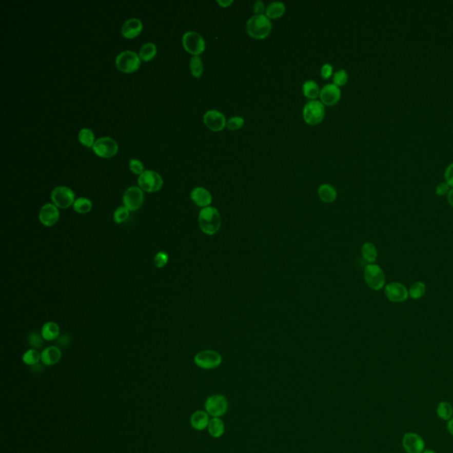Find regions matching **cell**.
Segmentation results:
<instances>
[{
	"mask_svg": "<svg viewBox=\"0 0 453 453\" xmlns=\"http://www.w3.org/2000/svg\"><path fill=\"white\" fill-rule=\"evenodd\" d=\"M190 72L193 76L200 78L203 74V62L202 60L199 56H193L190 60Z\"/></svg>",
	"mask_w": 453,
	"mask_h": 453,
	"instance_id": "cell-34",
	"label": "cell"
},
{
	"mask_svg": "<svg viewBox=\"0 0 453 453\" xmlns=\"http://www.w3.org/2000/svg\"><path fill=\"white\" fill-rule=\"evenodd\" d=\"M194 362L202 369L212 370L220 366L222 362V357L215 350H205L195 355Z\"/></svg>",
	"mask_w": 453,
	"mask_h": 453,
	"instance_id": "cell-6",
	"label": "cell"
},
{
	"mask_svg": "<svg viewBox=\"0 0 453 453\" xmlns=\"http://www.w3.org/2000/svg\"><path fill=\"white\" fill-rule=\"evenodd\" d=\"M190 198L196 206L203 207V208L210 206L212 201L211 193L202 187L195 188L190 193Z\"/></svg>",
	"mask_w": 453,
	"mask_h": 453,
	"instance_id": "cell-18",
	"label": "cell"
},
{
	"mask_svg": "<svg viewBox=\"0 0 453 453\" xmlns=\"http://www.w3.org/2000/svg\"><path fill=\"white\" fill-rule=\"evenodd\" d=\"M333 71H334V69H333L331 64L325 63L322 66V68H321V76L325 80H328V79L331 77L332 74H333Z\"/></svg>",
	"mask_w": 453,
	"mask_h": 453,
	"instance_id": "cell-41",
	"label": "cell"
},
{
	"mask_svg": "<svg viewBox=\"0 0 453 453\" xmlns=\"http://www.w3.org/2000/svg\"><path fill=\"white\" fill-rule=\"evenodd\" d=\"M203 119L206 127L212 131H222L225 129V127H227V120L225 116L223 113L216 110L207 111Z\"/></svg>",
	"mask_w": 453,
	"mask_h": 453,
	"instance_id": "cell-15",
	"label": "cell"
},
{
	"mask_svg": "<svg viewBox=\"0 0 453 453\" xmlns=\"http://www.w3.org/2000/svg\"><path fill=\"white\" fill-rule=\"evenodd\" d=\"M253 11L255 15H262L266 13V7L263 1L258 0L253 4Z\"/></svg>",
	"mask_w": 453,
	"mask_h": 453,
	"instance_id": "cell-44",
	"label": "cell"
},
{
	"mask_svg": "<svg viewBox=\"0 0 453 453\" xmlns=\"http://www.w3.org/2000/svg\"><path fill=\"white\" fill-rule=\"evenodd\" d=\"M244 124V118H242L240 116H234L227 121V128L229 130H233V131L242 129Z\"/></svg>",
	"mask_w": 453,
	"mask_h": 453,
	"instance_id": "cell-37",
	"label": "cell"
},
{
	"mask_svg": "<svg viewBox=\"0 0 453 453\" xmlns=\"http://www.w3.org/2000/svg\"><path fill=\"white\" fill-rule=\"evenodd\" d=\"M228 409V400L222 394L211 395L205 402V411L212 418H221L226 415Z\"/></svg>",
	"mask_w": 453,
	"mask_h": 453,
	"instance_id": "cell-5",
	"label": "cell"
},
{
	"mask_svg": "<svg viewBox=\"0 0 453 453\" xmlns=\"http://www.w3.org/2000/svg\"><path fill=\"white\" fill-rule=\"evenodd\" d=\"M246 30L248 35L252 38H266L272 31V23L270 19L266 16V14L253 15L248 19Z\"/></svg>",
	"mask_w": 453,
	"mask_h": 453,
	"instance_id": "cell-2",
	"label": "cell"
},
{
	"mask_svg": "<svg viewBox=\"0 0 453 453\" xmlns=\"http://www.w3.org/2000/svg\"><path fill=\"white\" fill-rule=\"evenodd\" d=\"M450 190V185L446 182H444V183H439L437 185V189H436V193H437V195H438V196H444L445 194H448Z\"/></svg>",
	"mask_w": 453,
	"mask_h": 453,
	"instance_id": "cell-42",
	"label": "cell"
},
{
	"mask_svg": "<svg viewBox=\"0 0 453 453\" xmlns=\"http://www.w3.org/2000/svg\"><path fill=\"white\" fill-rule=\"evenodd\" d=\"M384 293L389 301L392 303H403L409 298L408 289L400 283H390L384 287Z\"/></svg>",
	"mask_w": 453,
	"mask_h": 453,
	"instance_id": "cell-13",
	"label": "cell"
},
{
	"mask_svg": "<svg viewBox=\"0 0 453 453\" xmlns=\"http://www.w3.org/2000/svg\"><path fill=\"white\" fill-rule=\"evenodd\" d=\"M92 149L97 156L105 159L113 157L118 152V145L111 137H102L97 139L95 142Z\"/></svg>",
	"mask_w": 453,
	"mask_h": 453,
	"instance_id": "cell-11",
	"label": "cell"
},
{
	"mask_svg": "<svg viewBox=\"0 0 453 453\" xmlns=\"http://www.w3.org/2000/svg\"><path fill=\"white\" fill-rule=\"evenodd\" d=\"M74 210L80 214H85L90 212L92 209V202L86 198H79L75 200L73 205Z\"/></svg>",
	"mask_w": 453,
	"mask_h": 453,
	"instance_id": "cell-30",
	"label": "cell"
},
{
	"mask_svg": "<svg viewBox=\"0 0 453 453\" xmlns=\"http://www.w3.org/2000/svg\"><path fill=\"white\" fill-rule=\"evenodd\" d=\"M447 429H448L449 433H450V434L453 437V417L450 419V421H448V423H447Z\"/></svg>",
	"mask_w": 453,
	"mask_h": 453,
	"instance_id": "cell-47",
	"label": "cell"
},
{
	"mask_svg": "<svg viewBox=\"0 0 453 453\" xmlns=\"http://www.w3.org/2000/svg\"><path fill=\"white\" fill-rule=\"evenodd\" d=\"M444 179L450 187L453 188V163H450L445 169L444 172Z\"/></svg>",
	"mask_w": 453,
	"mask_h": 453,
	"instance_id": "cell-43",
	"label": "cell"
},
{
	"mask_svg": "<svg viewBox=\"0 0 453 453\" xmlns=\"http://www.w3.org/2000/svg\"><path fill=\"white\" fill-rule=\"evenodd\" d=\"M210 415L206 411L198 410L190 416V425L195 430L202 431L206 429L209 424Z\"/></svg>",
	"mask_w": 453,
	"mask_h": 453,
	"instance_id": "cell-20",
	"label": "cell"
},
{
	"mask_svg": "<svg viewBox=\"0 0 453 453\" xmlns=\"http://www.w3.org/2000/svg\"><path fill=\"white\" fill-rule=\"evenodd\" d=\"M140 64L141 61L139 55L131 51L122 52L116 58V66L123 73L129 74L135 72L140 68Z\"/></svg>",
	"mask_w": 453,
	"mask_h": 453,
	"instance_id": "cell-7",
	"label": "cell"
},
{
	"mask_svg": "<svg viewBox=\"0 0 453 453\" xmlns=\"http://www.w3.org/2000/svg\"><path fill=\"white\" fill-rule=\"evenodd\" d=\"M129 168L135 174H142L144 171V165L139 160H131L129 161Z\"/></svg>",
	"mask_w": 453,
	"mask_h": 453,
	"instance_id": "cell-40",
	"label": "cell"
},
{
	"mask_svg": "<svg viewBox=\"0 0 453 453\" xmlns=\"http://www.w3.org/2000/svg\"><path fill=\"white\" fill-rule=\"evenodd\" d=\"M169 256L165 251H159L154 256V264L157 268H162L167 265L168 262Z\"/></svg>",
	"mask_w": 453,
	"mask_h": 453,
	"instance_id": "cell-39",
	"label": "cell"
},
{
	"mask_svg": "<svg viewBox=\"0 0 453 453\" xmlns=\"http://www.w3.org/2000/svg\"><path fill=\"white\" fill-rule=\"evenodd\" d=\"M302 90L305 97H307L309 100H316L317 97H320L321 89L319 87L318 84L314 81L308 80L305 82L303 84Z\"/></svg>",
	"mask_w": 453,
	"mask_h": 453,
	"instance_id": "cell-25",
	"label": "cell"
},
{
	"mask_svg": "<svg viewBox=\"0 0 453 453\" xmlns=\"http://www.w3.org/2000/svg\"><path fill=\"white\" fill-rule=\"evenodd\" d=\"M41 334L45 341L57 340L60 337V327L56 322H46L43 325Z\"/></svg>",
	"mask_w": 453,
	"mask_h": 453,
	"instance_id": "cell-23",
	"label": "cell"
},
{
	"mask_svg": "<svg viewBox=\"0 0 453 453\" xmlns=\"http://www.w3.org/2000/svg\"><path fill=\"white\" fill-rule=\"evenodd\" d=\"M207 430H208L210 436L213 438L222 437L225 432L224 421H222L221 418L211 419L208 427H207Z\"/></svg>",
	"mask_w": 453,
	"mask_h": 453,
	"instance_id": "cell-24",
	"label": "cell"
},
{
	"mask_svg": "<svg viewBox=\"0 0 453 453\" xmlns=\"http://www.w3.org/2000/svg\"><path fill=\"white\" fill-rule=\"evenodd\" d=\"M40 360H41V353L36 349H29L23 354V363L26 364L27 366H35L38 364Z\"/></svg>",
	"mask_w": 453,
	"mask_h": 453,
	"instance_id": "cell-31",
	"label": "cell"
},
{
	"mask_svg": "<svg viewBox=\"0 0 453 453\" xmlns=\"http://www.w3.org/2000/svg\"><path fill=\"white\" fill-rule=\"evenodd\" d=\"M361 254L364 260L369 264H375L378 257V251L376 245L369 242L363 244V246L361 248Z\"/></svg>",
	"mask_w": 453,
	"mask_h": 453,
	"instance_id": "cell-27",
	"label": "cell"
},
{
	"mask_svg": "<svg viewBox=\"0 0 453 453\" xmlns=\"http://www.w3.org/2000/svg\"><path fill=\"white\" fill-rule=\"evenodd\" d=\"M364 277L367 286L376 291L385 287V274L381 267L376 264H368L366 266Z\"/></svg>",
	"mask_w": 453,
	"mask_h": 453,
	"instance_id": "cell-4",
	"label": "cell"
},
{
	"mask_svg": "<svg viewBox=\"0 0 453 453\" xmlns=\"http://www.w3.org/2000/svg\"><path fill=\"white\" fill-rule=\"evenodd\" d=\"M409 297L415 300H418L424 296L426 293V285L422 282L412 283L408 289Z\"/></svg>",
	"mask_w": 453,
	"mask_h": 453,
	"instance_id": "cell-32",
	"label": "cell"
},
{
	"mask_svg": "<svg viewBox=\"0 0 453 453\" xmlns=\"http://www.w3.org/2000/svg\"><path fill=\"white\" fill-rule=\"evenodd\" d=\"M78 139L82 145L89 147V148L93 147L94 144H95L94 133L89 129H82L78 135Z\"/></svg>",
	"mask_w": 453,
	"mask_h": 453,
	"instance_id": "cell-33",
	"label": "cell"
},
{
	"mask_svg": "<svg viewBox=\"0 0 453 453\" xmlns=\"http://www.w3.org/2000/svg\"><path fill=\"white\" fill-rule=\"evenodd\" d=\"M139 188L146 192H156L161 190L163 180L154 171L146 170L139 178Z\"/></svg>",
	"mask_w": 453,
	"mask_h": 453,
	"instance_id": "cell-10",
	"label": "cell"
},
{
	"mask_svg": "<svg viewBox=\"0 0 453 453\" xmlns=\"http://www.w3.org/2000/svg\"><path fill=\"white\" fill-rule=\"evenodd\" d=\"M437 416L444 421H450L453 417V406L450 403L442 401L437 407Z\"/></svg>",
	"mask_w": 453,
	"mask_h": 453,
	"instance_id": "cell-28",
	"label": "cell"
},
{
	"mask_svg": "<svg viewBox=\"0 0 453 453\" xmlns=\"http://www.w3.org/2000/svg\"><path fill=\"white\" fill-rule=\"evenodd\" d=\"M447 200H448V202H449L450 206L453 207V188L450 189L449 193L447 194Z\"/></svg>",
	"mask_w": 453,
	"mask_h": 453,
	"instance_id": "cell-46",
	"label": "cell"
},
{
	"mask_svg": "<svg viewBox=\"0 0 453 453\" xmlns=\"http://www.w3.org/2000/svg\"><path fill=\"white\" fill-rule=\"evenodd\" d=\"M60 220V211L54 204H45L39 212V222L45 227L54 226Z\"/></svg>",
	"mask_w": 453,
	"mask_h": 453,
	"instance_id": "cell-16",
	"label": "cell"
},
{
	"mask_svg": "<svg viewBox=\"0 0 453 453\" xmlns=\"http://www.w3.org/2000/svg\"><path fill=\"white\" fill-rule=\"evenodd\" d=\"M144 203V192L139 187L132 186L123 195V204L129 211L135 212Z\"/></svg>",
	"mask_w": 453,
	"mask_h": 453,
	"instance_id": "cell-12",
	"label": "cell"
},
{
	"mask_svg": "<svg viewBox=\"0 0 453 453\" xmlns=\"http://www.w3.org/2000/svg\"><path fill=\"white\" fill-rule=\"evenodd\" d=\"M341 96L340 88L334 84H328L321 90L320 100L324 106H333L340 101Z\"/></svg>",
	"mask_w": 453,
	"mask_h": 453,
	"instance_id": "cell-17",
	"label": "cell"
},
{
	"mask_svg": "<svg viewBox=\"0 0 453 453\" xmlns=\"http://www.w3.org/2000/svg\"><path fill=\"white\" fill-rule=\"evenodd\" d=\"M221 224L222 220L218 210L212 206L201 209L199 214V225L203 233L208 235H214L219 231Z\"/></svg>",
	"mask_w": 453,
	"mask_h": 453,
	"instance_id": "cell-1",
	"label": "cell"
},
{
	"mask_svg": "<svg viewBox=\"0 0 453 453\" xmlns=\"http://www.w3.org/2000/svg\"><path fill=\"white\" fill-rule=\"evenodd\" d=\"M156 54H157L156 45L152 43H147L142 46L141 50L139 52V58L142 61H150L154 58Z\"/></svg>",
	"mask_w": 453,
	"mask_h": 453,
	"instance_id": "cell-29",
	"label": "cell"
},
{
	"mask_svg": "<svg viewBox=\"0 0 453 453\" xmlns=\"http://www.w3.org/2000/svg\"><path fill=\"white\" fill-rule=\"evenodd\" d=\"M286 12V7L282 2H273L266 8V16L268 19H278Z\"/></svg>",
	"mask_w": 453,
	"mask_h": 453,
	"instance_id": "cell-26",
	"label": "cell"
},
{
	"mask_svg": "<svg viewBox=\"0 0 453 453\" xmlns=\"http://www.w3.org/2000/svg\"><path fill=\"white\" fill-rule=\"evenodd\" d=\"M129 211L126 206H119L113 212V221L117 224L125 222L129 217Z\"/></svg>",
	"mask_w": 453,
	"mask_h": 453,
	"instance_id": "cell-35",
	"label": "cell"
},
{
	"mask_svg": "<svg viewBox=\"0 0 453 453\" xmlns=\"http://www.w3.org/2000/svg\"><path fill=\"white\" fill-rule=\"evenodd\" d=\"M422 453H437L435 450H429V449H427V450H424V451Z\"/></svg>",
	"mask_w": 453,
	"mask_h": 453,
	"instance_id": "cell-48",
	"label": "cell"
},
{
	"mask_svg": "<svg viewBox=\"0 0 453 453\" xmlns=\"http://www.w3.org/2000/svg\"><path fill=\"white\" fill-rule=\"evenodd\" d=\"M51 199L55 206L61 209H67L75 201L74 191L65 186L56 187L51 193Z\"/></svg>",
	"mask_w": 453,
	"mask_h": 453,
	"instance_id": "cell-8",
	"label": "cell"
},
{
	"mask_svg": "<svg viewBox=\"0 0 453 453\" xmlns=\"http://www.w3.org/2000/svg\"><path fill=\"white\" fill-rule=\"evenodd\" d=\"M183 45L187 52L194 56L201 54L206 49V42L202 35L194 31H189L183 35Z\"/></svg>",
	"mask_w": 453,
	"mask_h": 453,
	"instance_id": "cell-9",
	"label": "cell"
},
{
	"mask_svg": "<svg viewBox=\"0 0 453 453\" xmlns=\"http://www.w3.org/2000/svg\"><path fill=\"white\" fill-rule=\"evenodd\" d=\"M62 357L61 349L57 346H49L41 352V361L45 366H54Z\"/></svg>",
	"mask_w": 453,
	"mask_h": 453,
	"instance_id": "cell-19",
	"label": "cell"
},
{
	"mask_svg": "<svg viewBox=\"0 0 453 453\" xmlns=\"http://www.w3.org/2000/svg\"><path fill=\"white\" fill-rule=\"evenodd\" d=\"M325 106L321 100H310L303 109V118L308 125H318L325 118Z\"/></svg>",
	"mask_w": 453,
	"mask_h": 453,
	"instance_id": "cell-3",
	"label": "cell"
},
{
	"mask_svg": "<svg viewBox=\"0 0 453 453\" xmlns=\"http://www.w3.org/2000/svg\"><path fill=\"white\" fill-rule=\"evenodd\" d=\"M217 3L220 5V7L227 8V7H230L232 4L234 3V1L233 0H217Z\"/></svg>",
	"mask_w": 453,
	"mask_h": 453,
	"instance_id": "cell-45",
	"label": "cell"
},
{
	"mask_svg": "<svg viewBox=\"0 0 453 453\" xmlns=\"http://www.w3.org/2000/svg\"><path fill=\"white\" fill-rule=\"evenodd\" d=\"M44 340L45 339L43 338L42 334H39L36 332H33L29 336V344L31 347H33V349L37 350V349L42 348Z\"/></svg>",
	"mask_w": 453,
	"mask_h": 453,
	"instance_id": "cell-38",
	"label": "cell"
},
{
	"mask_svg": "<svg viewBox=\"0 0 453 453\" xmlns=\"http://www.w3.org/2000/svg\"><path fill=\"white\" fill-rule=\"evenodd\" d=\"M318 195L322 201L324 203H333L338 198V191L334 189V187L325 183L319 187Z\"/></svg>",
	"mask_w": 453,
	"mask_h": 453,
	"instance_id": "cell-22",
	"label": "cell"
},
{
	"mask_svg": "<svg viewBox=\"0 0 453 453\" xmlns=\"http://www.w3.org/2000/svg\"><path fill=\"white\" fill-rule=\"evenodd\" d=\"M402 445L407 453H422L425 450L423 438L413 432H408L404 435Z\"/></svg>",
	"mask_w": 453,
	"mask_h": 453,
	"instance_id": "cell-14",
	"label": "cell"
},
{
	"mask_svg": "<svg viewBox=\"0 0 453 453\" xmlns=\"http://www.w3.org/2000/svg\"><path fill=\"white\" fill-rule=\"evenodd\" d=\"M348 79H349V75H348L346 70L340 69L338 72H336L333 75V84L340 88L347 84Z\"/></svg>",
	"mask_w": 453,
	"mask_h": 453,
	"instance_id": "cell-36",
	"label": "cell"
},
{
	"mask_svg": "<svg viewBox=\"0 0 453 453\" xmlns=\"http://www.w3.org/2000/svg\"><path fill=\"white\" fill-rule=\"evenodd\" d=\"M143 23L139 19H128L122 28V34L126 38L132 39L142 32Z\"/></svg>",
	"mask_w": 453,
	"mask_h": 453,
	"instance_id": "cell-21",
	"label": "cell"
}]
</instances>
